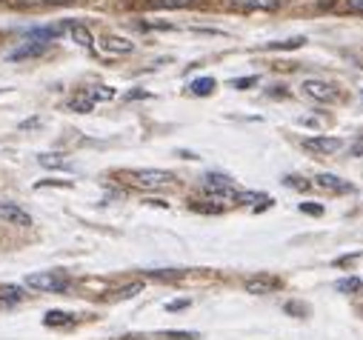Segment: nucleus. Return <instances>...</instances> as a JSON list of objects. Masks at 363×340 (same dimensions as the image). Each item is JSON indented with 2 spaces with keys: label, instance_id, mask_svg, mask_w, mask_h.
Listing matches in <instances>:
<instances>
[{
  "label": "nucleus",
  "instance_id": "1",
  "mask_svg": "<svg viewBox=\"0 0 363 340\" xmlns=\"http://www.w3.org/2000/svg\"><path fill=\"white\" fill-rule=\"evenodd\" d=\"M26 286H32L38 292H66L69 275L66 272H35L26 278Z\"/></svg>",
  "mask_w": 363,
  "mask_h": 340
},
{
  "label": "nucleus",
  "instance_id": "2",
  "mask_svg": "<svg viewBox=\"0 0 363 340\" xmlns=\"http://www.w3.org/2000/svg\"><path fill=\"white\" fill-rule=\"evenodd\" d=\"M203 189H206L212 198H218V200H232V195L238 192V189H235V181H232L229 175H220V172L203 175Z\"/></svg>",
  "mask_w": 363,
  "mask_h": 340
},
{
  "label": "nucleus",
  "instance_id": "3",
  "mask_svg": "<svg viewBox=\"0 0 363 340\" xmlns=\"http://www.w3.org/2000/svg\"><path fill=\"white\" fill-rule=\"evenodd\" d=\"M138 186H146V189H157V186H166L174 181L172 172L166 169H135V172H126Z\"/></svg>",
  "mask_w": 363,
  "mask_h": 340
},
{
  "label": "nucleus",
  "instance_id": "4",
  "mask_svg": "<svg viewBox=\"0 0 363 340\" xmlns=\"http://www.w3.org/2000/svg\"><path fill=\"white\" fill-rule=\"evenodd\" d=\"M303 95L309 98V101H318V103H335L337 101V92L329 86V83H323V80H303Z\"/></svg>",
  "mask_w": 363,
  "mask_h": 340
},
{
  "label": "nucleus",
  "instance_id": "5",
  "mask_svg": "<svg viewBox=\"0 0 363 340\" xmlns=\"http://www.w3.org/2000/svg\"><path fill=\"white\" fill-rule=\"evenodd\" d=\"M303 149H306V152H315V154H335V152L343 149V140H340V137L315 135V137H306V140H303Z\"/></svg>",
  "mask_w": 363,
  "mask_h": 340
},
{
  "label": "nucleus",
  "instance_id": "6",
  "mask_svg": "<svg viewBox=\"0 0 363 340\" xmlns=\"http://www.w3.org/2000/svg\"><path fill=\"white\" fill-rule=\"evenodd\" d=\"M281 286H284L281 278H272V275H257V278L246 280V292L249 295H272V292H278Z\"/></svg>",
  "mask_w": 363,
  "mask_h": 340
},
{
  "label": "nucleus",
  "instance_id": "7",
  "mask_svg": "<svg viewBox=\"0 0 363 340\" xmlns=\"http://www.w3.org/2000/svg\"><path fill=\"white\" fill-rule=\"evenodd\" d=\"M318 186H320V189H329V192H335V195H352V192H354V186H352L349 181H343V178H337V175H329V172L318 175Z\"/></svg>",
  "mask_w": 363,
  "mask_h": 340
},
{
  "label": "nucleus",
  "instance_id": "8",
  "mask_svg": "<svg viewBox=\"0 0 363 340\" xmlns=\"http://www.w3.org/2000/svg\"><path fill=\"white\" fill-rule=\"evenodd\" d=\"M0 220H9L18 226H32V215L23 212L18 203H0Z\"/></svg>",
  "mask_w": 363,
  "mask_h": 340
},
{
  "label": "nucleus",
  "instance_id": "9",
  "mask_svg": "<svg viewBox=\"0 0 363 340\" xmlns=\"http://www.w3.org/2000/svg\"><path fill=\"white\" fill-rule=\"evenodd\" d=\"M104 49L112 52V55H132L135 52V43L126 40V38H115V35H106L104 38Z\"/></svg>",
  "mask_w": 363,
  "mask_h": 340
},
{
  "label": "nucleus",
  "instance_id": "10",
  "mask_svg": "<svg viewBox=\"0 0 363 340\" xmlns=\"http://www.w3.org/2000/svg\"><path fill=\"white\" fill-rule=\"evenodd\" d=\"M46 49H49V43H35V40H29L26 46L15 49V52L9 55V60H29V57H40Z\"/></svg>",
  "mask_w": 363,
  "mask_h": 340
},
{
  "label": "nucleus",
  "instance_id": "11",
  "mask_svg": "<svg viewBox=\"0 0 363 340\" xmlns=\"http://www.w3.org/2000/svg\"><path fill=\"white\" fill-rule=\"evenodd\" d=\"M60 32H63V26H35V29L26 32V38L35 40V43H49V40H55Z\"/></svg>",
  "mask_w": 363,
  "mask_h": 340
},
{
  "label": "nucleus",
  "instance_id": "12",
  "mask_svg": "<svg viewBox=\"0 0 363 340\" xmlns=\"http://www.w3.org/2000/svg\"><path fill=\"white\" fill-rule=\"evenodd\" d=\"M69 35H72V40H74L77 46H83V49H92V46H95L92 32H89L83 23H69Z\"/></svg>",
  "mask_w": 363,
  "mask_h": 340
},
{
  "label": "nucleus",
  "instance_id": "13",
  "mask_svg": "<svg viewBox=\"0 0 363 340\" xmlns=\"http://www.w3.org/2000/svg\"><path fill=\"white\" fill-rule=\"evenodd\" d=\"M235 6H243V9H260V12H272L281 6V0H232Z\"/></svg>",
  "mask_w": 363,
  "mask_h": 340
},
{
  "label": "nucleus",
  "instance_id": "14",
  "mask_svg": "<svg viewBox=\"0 0 363 340\" xmlns=\"http://www.w3.org/2000/svg\"><path fill=\"white\" fill-rule=\"evenodd\" d=\"M215 86H218L215 77H198V80L192 83V86H189V92H192L195 98H206V95H212V92H215Z\"/></svg>",
  "mask_w": 363,
  "mask_h": 340
},
{
  "label": "nucleus",
  "instance_id": "15",
  "mask_svg": "<svg viewBox=\"0 0 363 340\" xmlns=\"http://www.w3.org/2000/svg\"><path fill=\"white\" fill-rule=\"evenodd\" d=\"M72 320H74V314H69V312H57V309L46 312V317H43L46 326H69Z\"/></svg>",
  "mask_w": 363,
  "mask_h": 340
},
{
  "label": "nucleus",
  "instance_id": "16",
  "mask_svg": "<svg viewBox=\"0 0 363 340\" xmlns=\"http://www.w3.org/2000/svg\"><path fill=\"white\" fill-rule=\"evenodd\" d=\"M69 109H72V112H92V109H95V101L83 92V95H74V98L69 101Z\"/></svg>",
  "mask_w": 363,
  "mask_h": 340
},
{
  "label": "nucleus",
  "instance_id": "17",
  "mask_svg": "<svg viewBox=\"0 0 363 340\" xmlns=\"http://www.w3.org/2000/svg\"><path fill=\"white\" fill-rule=\"evenodd\" d=\"M38 163H40V166H46V169H63V166H69V163L63 160V154H57V152L38 154Z\"/></svg>",
  "mask_w": 363,
  "mask_h": 340
},
{
  "label": "nucleus",
  "instance_id": "18",
  "mask_svg": "<svg viewBox=\"0 0 363 340\" xmlns=\"http://www.w3.org/2000/svg\"><path fill=\"white\" fill-rule=\"evenodd\" d=\"M86 95L98 103V101H112V98H115V89H112V86H92Z\"/></svg>",
  "mask_w": 363,
  "mask_h": 340
},
{
  "label": "nucleus",
  "instance_id": "19",
  "mask_svg": "<svg viewBox=\"0 0 363 340\" xmlns=\"http://www.w3.org/2000/svg\"><path fill=\"white\" fill-rule=\"evenodd\" d=\"M138 292H143V283H132V286H123L112 295V300H126V298H135Z\"/></svg>",
  "mask_w": 363,
  "mask_h": 340
},
{
  "label": "nucleus",
  "instance_id": "20",
  "mask_svg": "<svg viewBox=\"0 0 363 340\" xmlns=\"http://www.w3.org/2000/svg\"><path fill=\"white\" fill-rule=\"evenodd\" d=\"M306 43V38H292V40H278V43H266V49H281V52H286V49H298V46H303Z\"/></svg>",
  "mask_w": 363,
  "mask_h": 340
},
{
  "label": "nucleus",
  "instance_id": "21",
  "mask_svg": "<svg viewBox=\"0 0 363 340\" xmlns=\"http://www.w3.org/2000/svg\"><path fill=\"white\" fill-rule=\"evenodd\" d=\"M357 289H360V280H357V278L337 280V292H357Z\"/></svg>",
  "mask_w": 363,
  "mask_h": 340
},
{
  "label": "nucleus",
  "instance_id": "22",
  "mask_svg": "<svg viewBox=\"0 0 363 340\" xmlns=\"http://www.w3.org/2000/svg\"><path fill=\"white\" fill-rule=\"evenodd\" d=\"M257 77H240V80H232V86L235 89H246V86H255Z\"/></svg>",
  "mask_w": 363,
  "mask_h": 340
},
{
  "label": "nucleus",
  "instance_id": "23",
  "mask_svg": "<svg viewBox=\"0 0 363 340\" xmlns=\"http://www.w3.org/2000/svg\"><path fill=\"white\" fill-rule=\"evenodd\" d=\"M189 4H195V0H163V6H169V9H184Z\"/></svg>",
  "mask_w": 363,
  "mask_h": 340
},
{
  "label": "nucleus",
  "instance_id": "24",
  "mask_svg": "<svg viewBox=\"0 0 363 340\" xmlns=\"http://www.w3.org/2000/svg\"><path fill=\"white\" fill-rule=\"evenodd\" d=\"M301 212H306V215H323V206H318V203H301Z\"/></svg>",
  "mask_w": 363,
  "mask_h": 340
},
{
  "label": "nucleus",
  "instance_id": "25",
  "mask_svg": "<svg viewBox=\"0 0 363 340\" xmlns=\"http://www.w3.org/2000/svg\"><path fill=\"white\" fill-rule=\"evenodd\" d=\"M152 278H180L184 272H172V269H163V272H149Z\"/></svg>",
  "mask_w": 363,
  "mask_h": 340
},
{
  "label": "nucleus",
  "instance_id": "26",
  "mask_svg": "<svg viewBox=\"0 0 363 340\" xmlns=\"http://www.w3.org/2000/svg\"><path fill=\"white\" fill-rule=\"evenodd\" d=\"M38 4H46V6H66V4H74V0H38Z\"/></svg>",
  "mask_w": 363,
  "mask_h": 340
},
{
  "label": "nucleus",
  "instance_id": "27",
  "mask_svg": "<svg viewBox=\"0 0 363 340\" xmlns=\"http://www.w3.org/2000/svg\"><path fill=\"white\" fill-rule=\"evenodd\" d=\"M286 183H289V186H295V189H306V186H309V183H306V181H301V178H286Z\"/></svg>",
  "mask_w": 363,
  "mask_h": 340
},
{
  "label": "nucleus",
  "instance_id": "28",
  "mask_svg": "<svg viewBox=\"0 0 363 340\" xmlns=\"http://www.w3.org/2000/svg\"><path fill=\"white\" fill-rule=\"evenodd\" d=\"M184 306H189V300H172L166 309H169V312H174V309H184Z\"/></svg>",
  "mask_w": 363,
  "mask_h": 340
},
{
  "label": "nucleus",
  "instance_id": "29",
  "mask_svg": "<svg viewBox=\"0 0 363 340\" xmlns=\"http://www.w3.org/2000/svg\"><path fill=\"white\" fill-rule=\"evenodd\" d=\"M349 9H354V12H363V0H349Z\"/></svg>",
  "mask_w": 363,
  "mask_h": 340
},
{
  "label": "nucleus",
  "instance_id": "30",
  "mask_svg": "<svg viewBox=\"0 0 363 340\" xmlns=\"http://www.w3.org/2000/svg\"><path fill=\"white\" fill-rule=\"evenodd\" d=\"M318 4H320L323 9H332V6H335V0H318Z\"/></svg>",
  "mask_w": 363,
  "mask_h": 340
},
{
  "label": "nucleus",
  "instance_id": "31",
  "mask_svg": "<svg viewBox=\"0 0 363 340\" xmlns=\"http://www.w3.org/2000/svg\"><path fill=\"white\" fill-rule=\"evenodd\" d=\"M352 152H354V154H363V140H360L357 146H352Z\"/></svg>",
  "mask_w": 363,
  "mask_h": 340
}]
</instances>
